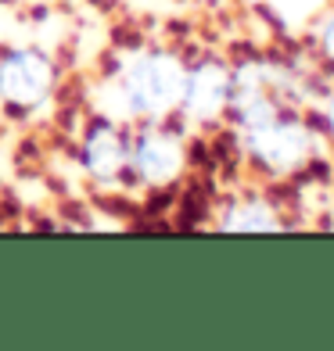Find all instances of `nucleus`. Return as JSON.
<instances>
[{
	"label": "nucleus",
	"mask_w": 334,
	"mask_h": 351,
	"mask_svg": "<svg viewBox=\"0 0 334 351\" xmlns=\"http://www.w3.org/2000/svg\"><path fill=\"white\" fill-rule=\"evenodd\" d=\"M58 69L36 47H11L0 54V101L14 111H36L54 97Z\"/></svg>",
	"instance_id": "nucleus-4"
},
{
	"label": "nucleus",
	"mask_w": 334,
	"mask_h": 351,
	"mask_svg": "<svg viewBox=\"0 0 334 351\" xmlns=\"http://www.w3.org/2000/svg\"><path fill=\"white\" fill-rule=\"evenodd\" d=\"M324 125H327V133L334 136V90H331V97H327V108H324Z\"/></svg>",
	"instance_id": "nucleus-9"
},
{
	"label": "nucleus",
	"mask_w": 334,
	"mask_h": 351,
	"mask_svg": "<svg viewBox=\"0 0 334 351\" xmlns=\"http://www.w3.org/2000/svg\"><path fill=\"white\" fill-rule=\"evenodd\" d=\"M219 226L223 230H245V233L248 230H277L280 219L274 215V208H269L263 197H241V201L227 204Z\"/></svg>",
	"instance_id": "nucleus-7"
},
{
	"label": "nucleus",
	"mask_w": 334,
	"mask_h": 351,
	"mask_svg": "<svg viewBox=\"0 0 334 351\" xmlns=\"http://www.w3.org/2000/svg\"><path fill=\"white\" fill-rule=\"evenodd\" d=\"M187 169V143L177 130H166L158 122H144L130 133V162L126 176L140 186H169Z\"/></svg>",
	"instance_id": "nucleus-3"
},
{
	"label": "nucleus",
	"mask_w": 334,
	"mask_h": 351,
	"mask_svg": "<svg viewBox=\"0 0 334 351\" xmlns=\"http://www.w3.org/2000/svg\"><path fill=\"white\" fill-rule=\"evenodd\" d=\"M316 40H320V51H324L327 58H334V14L320 25V36H316Z\"/></svg>",
	"instance_id": "nucleus-8"
},
{
	"label": "nucleus",
	"mask_w": 334,
	"mask_h": 351,
	"mask_svg": "<svg viewBox=\"0 0 334 351\" xmlns=\"http://www.w3.org/2000/svg\"><path fill=\"white\" fill-rule=\"evenodd\" d=\"M227 104H230V69L227 65L205 61V65L187 69L183 93H180V104H177V111L183 119L198 122V125H209V122L227 115Z\"/></svg>",
	"instance_id": "nucleus-6"
},
{
	"label": "nucleus",
	"mask_w": 334,
	"mask_h": 351,
	"mask_svg": "<svg viewBox=\"0 0 334 351\" xmlns=\"http://www.w3.org/2000/svg\"><path fill=\"white\" fill-rule=\"evenodd\" d=\"M187 65L162 47H133L101 83V111L119 122H155L177 111Z\"/></svg>",
	"instance_id": "nucleus-1"
},
{
	"label": "nucleus",
	"mask_w": 334,
	"mask_h": 351,
	"mask_svg": "<svg viewBox=\"0 0 334 351\" xmlns=\"http://www.w3.org/2000/svg\"><path fill=\"white\" fill-rule=\"evenodd\" d=\"M126 162H130V133L122 130L119 119H98L79 140V165L90 180L111 183L126 176Z\"/></svg>",
	"instance_id": "nucleus-5"
},
{
	"label": "nucleus",
	"mask_w": 334,
	"mask_h": 351,
	"mask_svg": "<svg viewBox=\"0 0 334 351\" xmlns=\"http://www.w3.org/2000/svg\"><path fill=\"white\" fill-rule=\"evenodd\" d=\"M241 143H245V154L252 158V162H256L259 169H266V172H274V176L298 172L316 151L313 130L302 119L284 115V111L277 119L256 125V130H245Z\"/></svg>",
	"instance_id": "nucleus-2"
}]
</instances>
